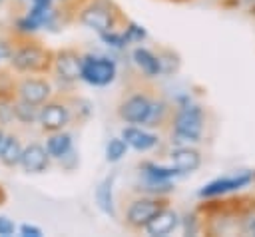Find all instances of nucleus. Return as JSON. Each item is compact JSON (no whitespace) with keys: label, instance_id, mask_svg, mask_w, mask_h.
<instances>
[{"label":"nucleus","instance_id":"1","mask_svg":"<svg viewBox=\"0 0 255 237\" xmlns=\"http://www.w3.org/2000/svg\"><path fill=\"white\" fill-rule=\"evenodd\" d=\"M157 92L159 90L151 84V80L143 76L137 80H129L124 86V92L120 94L116 102L118 119L124 123H131V125H143Z\"/></svg>","mask_w":255,"mask_h":237},{"label":"nucleus","instance_id":"2","mask_svg":"<svg viewBox=\"0 0 255 237\" xmlns=\"http://www.w3.org/2000/svg\"><path fill=\"white\" fill-rule=\"evenodd\" d=\"M163 131L167 133L171 145L201 143L203 133H205V110L197 102L173 108Z\"/></svg>","mask_w":255,"mask_h":237},{"label":"nucleus","instance_id":"3","mask_svg":"<svg viewBox=\"0 0 255 237\" xmlns=\"http://www.w3.org/2000/svg\"><path fill=\"white\" fill-rule=\"evenodd\" d=\"M52 56H54V50L46 48L34 36H16L14 34V48H12L8 66L16 74H46V76H50Z\"/></svg>","mask_w":255,"mask_h":237},{"label":"nucleus","instance_id":"4","mask_svg":"<svg viewBox=\"0 0 255 237\" xmlns=\"http://www.w3.org/2000/svg\"><path fill=\"white\" fill-rule=\"evenodd\" d=\"M72 22H78L96 34L106 30H122L128 16L114 0H84L72 14Z\"/></svg>","mask_w":255,"mask_h":237},{"label":"nucleus","instance_id":"5","mask_svg":"<svg viewBox=\"0 0 255 237\" xmlns=\"http://www.w3.org/2000/svg\"><path fill=\"white\" fill-rule=\"evenodd\" d=\"M169 205V195H147V193H133L124 203V227L131 233L143 231L149 219Z\"/></svg>","mask_w":255,"mask_h":237},{"label":"nucleus","instance_id":"6","mask_svg":"<svg viewBox=\"0 0 255 237\" xmlns=\"http://www.w3.org/2000/svg\"><path fill=\"white\" fill-rule=\"evenodd\" d=\"M42 133H52L60 129H68L72 125V106H70V90L54 92L38 112V121Z\"/></svg>","mask_w":255,"mask_h":237},{"label":"nucleus","instance_id":"7","mask_svg":"<svg viewBox=\"0 0 255 237\" xmlns=\"http://www.w3.org/2000/svg\"><path fill=\"white\" fill-rule=\"evenodd\" d=\"M118 76V64L110 56L100 54H82V68H80V80L94 88H106L110 86Z\"/></svg>","mask_w":255,"mask_h":237},{"label":"nucleus","instance_id":"8","mask_svg":"<svg viewBox=\"0 0 255 237\" xmlns=\"http://www.w3.org/2000/svg\"><path fill=\"white\" fill-rule=\"evenodd\" d=\"M56 92L52 80L46 74H16L14 80V98L42 106Z\"/></svg>","mask_w":255,"mask_h":237},{"label":"nucleus","instance_id":"9","mask_svg":"<svg viewBox=\"0 0 255 237\" xmlns=\"http://www.w3.org/2000/svg\"><path fill=\"white\" fill-rule=\"evenodd\" d=\"M80 68H82V52L78 48L54 50L50 76H54L62 86L70 88L76 82H80Z\"/></svg>","mask_w":255,"mask_h":237},{"label":"nucleus","instance_id":"10","mask_svg":"<svg viewBox=\"0 0 255 237\" xmlns=\"http://www.w3.org/2000/svg\"><path fill=\"white\" fill-rule=\"evenodd\" d=\"M255 181V171L251 169H241L233 175H223V177H217L209 183H205L199 191H197V197L199 199H217V197H225L229 193H235V191H241L245 187H249L251 183Z\"/></svg>","mask_w":255,"mask_h":237},{"label":"nucleus","instance_id":"11","mask_svg":"<svg viewBox=\"0 0 255 237\" xmlns=\"http://www.w3.org/2000/svg\"><path fill=\"white\" fill-rule=\"evenodd\" d=\"M52 165V157L46 151V145L42 141H28L22 147V155L18 161V167L28 173V175H38V173H46Z\"/></svg>","mask_w":255,"mask_h":237},{"label":"nucleus","instance_id":"12","mask_svg":"<svg viewBox=\"0 0 255 237\" xmlns=\"http://www.w3.org/2000/svg\"><path fill=\"white\" fill-rule=\"evenodd\" d=\"M169 161L181 175H189L201 167L203 155L195 145H173L169 151Z\"/></svg>","mask_w":255,"mask_h":237},{"label":"nucleus","instance_id":"13","mask_svg":"<svg viewBox=\"0 0 255 237\" xmlns=\"http://www.w3.org/2000/svg\"><path fill=\"white\" fill-rule=\"evenodd\" d=\"M179 221H181V215L175 209H171V205H167L149 219V223L143 227V231L149 237H167L179 227Z\"/></svg>","mask_w":255,"mask_h":237},{"label":"nucleus","instance_id":"14","mask_svg":"<svg viewBox=\"0 0 255 237\" xmlns=\"http://www.w3.org/2000/svg\"><path fill=\"white\" fill-rule=\"evenodd\" d=\"M120 137L128 143V147H131L135 151H149V149H153V147L159 145V135L143 129V125H131V123H128L126 127H122Z\"/></svg>","mask_w":255,"mask_h":237},{"label":"nucleus","instance_id":"15","mask_svg":"<svg viewBox=\"0 0 255 237\" xmlns=\"http://www.w3.org/2000/svg\"><path fill=\"white\" fill-rule=\"evenodd\" d=\"M131 60L137 66L139 74L147 80H155L161 76V66H159V58L153 50L145 48V46H135L131 50Z\"/></svg>","mask_w":255,"mask_h":237},{"label":"nucleus","instance_id":"16","mask_svg":"<svg viewBox=\"0 0 255 237\" xmlns=\"http://www.w3.org/2000/svg\"><path fill=\"white\" fill-rule=\"evenodd\" d=\"M173 112V104L157 92V96L153 98V104H151V110H149V116L143 123V127H149V129H163L169 121V116Z\"/></svg>","mask_w":255,"mask_h":237},{"label":"nucleus","instance_id":"17","mask_svg":"<svg viewBox=\"0 0 255 237\" xmlns=\"http://www.w3.org/2000/svg\"><path fill=\"white\" fill-rule=\"evenodd\" d=\"M114 183H116V173H110L96 187V203L100 211L110 217H118L116 203H114Z\"/></svg>","mask_w":255,"mask_h":237},{"label":"nucleus","instance_id":"18","mask_svg":"<svg viewBox=\"0 0 255 237\" xmlns=\"http://www.w3.org/2000/svg\"><path fill=\"white\" fill-rule=\"evenodd\" d=\"M46 151L50 153V157L54 161L62 159L66 153H70L74 149V139H72V133L66 131V129H60V131H52V133H46Z\"/></svg>","mask_w":255,"mask_h":237},{"label":"nucleus","instance_id":"19","mask_svg":"<svg viewBox=\"0 0 255 237\" xmlns=\"http://www.w3.org/2000/svg\"><path fill=\"white\" fill-rule=\"evenodd\" d=\"M137 169L141 179H147V181H173L175 177H181V173L173 165H161L155 161H141Z\"/></svg>","mask_w":255,"mask_h":237},{"label":"nucleus","instance_id":"20","mask_svg":"<svg viewBox=\"0 0 255 237\" xmlns=\"http://www.w3.org/2000/svg\"><path fill=\"white\" fill-rule=\"evenodd\" d=\"M22 147H24L22 137L18 133H14V131H8L6 141H4V145L0 149V163L4 167H8V169L18 167V161H20V155H22Z\"/></svg>","mask_w":255,"mask_h":237},{"label":"nucleus","instance_id":"21","mask_svg":"<svg viewBox=\"0 0 255 237\" xmlns=\"http://www.w3.org/2000/svg\"><path fill=\"white\" fill-rule=\"evenodd\" d=\"M38 112H40V106L14 98V123L22 127H32L38 121Z\"/></svg>","mask_w":255,"mask_h":237},{"label":"nucleus","instance_id":"22","mask_svg":"<svg viewBox=\"0 0 255 237\" xmlns=\"http://www.w3.org/2000/svg\"><path fill=\"white\" fill-rule=\"evenodd\" d=\"M70 106H72V125H82L86 123L92 114H94V106L88 98L76 96L70 92Z\"/></svg>","mask_w":255,"mask_h":237},{"label":"nucleus","instance_id":"23","mask_svg":"<svg viewBox=\"0 0 255 237\" xmlns=\"http://www.w3.org/2000/svg\"><path fill=\"white\" fill-rule=\"evenodd\" d=\"M157 58H159V66H161V76H171L179 70L181 66V60L177 56V52L169 50V48H159L157 52Z\"/></svg>","mask_w":255,"mask_h":237},{"label":"nucleus","instance_id":"24","mask_svg":"<svg viewBox=\"0 0 255 237\" xmlns=\"http://www.w3.org/2000/svg\"><path fill=\"white\" fill-rule=\"evenodd\" d=\"M128 143L118 135V137H112L108 143H106V161L108 163H118L120 159H124V155L128 153Z\"/></svg>","mask_w":255,"mask_h":237},{"label":"nucleus","instance_id":"25","mask_svg":"<svg viewBox=\"0 0 255 237\" xmlns=\"http://www.w3.org/2000/svg\"><path fill=\"white\" fill-rule=\"evenodd\" d=\"M122 32H124V36L128 38L129 44H141V42L147 40V30H145L141 24H137V22H133V20H129V18H128V22L124 24Z\"/></svg>","mask_w":255,"mask_h":237},{"label":"nucleus","instance_id":"26","mask_svg":"<svg viewBox=\"0 0 255 237\" xmlns=\"http://www.w3.org/2000/svg\"><path fill=\"white\" fill-rule=\"evenodd\" d=\"M98 36H100V40H102L108 48H112V50H124V48L129 46V42H128V38L124 36L122 30H106V32H100Z\"/></svg>","mask_w":255,"mask_h":237},{"label":"nucleus","instance_id":"27","mask_svg":"<svg viewBox=\"0 0 255 237\" xmlns=\"http://www.w3.org/2000/svg\"><path fill=\"white\" fill-rule=\"evenodd\" d=\"M40 30V26L28 16V14H22L14 20V26H12V32L16 36H34L36 32Z\"/></svg>","mask_w":255,"mask_h":237},{"label":"nucleus","instance_id":"28","mask_svg":"<svg viewBox=\"0 0 255 237\" xmlns=\"http://www.w3.org/2000/svg\"><path fill=\"white\" fill-rule=\"evenodd\" d=\"M179 225H181L183 235H197V233H201V219H199L197 211H191V213L183 215Z\"/></svg>","mask_w":255,"mask_h":237},{"label":"nucleus","instance_id":"29","mask_svg":"<svg viewBox=\"0 0 255 237\" xmlns=\"http://www.w3.org/2000/svg\"><path fill=\"white\" fill-rule=\"evenodd\" d=\"M58 163H60L64 169H68V171L76 169V167L80 165V157H78V151H76V149H72V151H70V153H66L62 159H58Z\"/></svg>","mask_w":255,"mask_h":237},{"label":"nucleus","instance_id":"30","mask_svg":"<svg viewBox=\"0 0 255 237\" xmlns=\"http://www.w3.org/2000/svg\"><path fill=\"white\" fill-rule=\"evenodd\" d=\"M18 235L20 237H42L44 231L38 227V225H30V223H22L18 227Z\"/></svg>","mask_w":255,"mask_h":237},{"label":"nucleus","instance_id":"31","mask_svg":"<svg viewBox=\"0 0 255 237\" xmlns=\"http://www.w3.org/2000/svg\"><path fill=\"white\" fill-rule=\"evenodd\" d=\"M16 233V225L6 215H0V237H12Z\"/></svg>","mask_w":255,"mask_h":237},{"label":"nucleus","instance_id":"32","mask_svg":"<svg viewBox=\"0 0 255 237\" xmlns=\"http://www.w3.org/2000/svg\"><path fill=\"white\" fill-rule=\"evenodd\" d=\"M54 2H58V8H60L62 12H66L68 18H70V22H72V14H74V10H76L84 0H54Z\"/></svg>","mask_w":255,"mask_h":237},{"label":"nucleus","instance_id":"33","mask_svg":"<svg viewBox=\"0 0 255 237\" xmlns=\"http://www.w3.org/2000/svg\"><path fill=\"white\" fill-rule=\"evenodd\" d=\"M32 4H36V6H52L54 0H32Z\"/></svg>","mask_w":255,"mask_h":237},{"label":"nucleus","instance_id":"34","mask_svg":"<svg viewBox=\"0 0 255 237\" xmlns=\"http://www.w3.org/2000/svg\"><path fill=\"white\" fill-rule=\"evenodd\" d=\"M6 135H8V129L6 127H0V149H2V145L6 141Z\"/></svg>","mask_w":255,"mask_h":237},{"label":"nucleus","instance_id":"35","mask_svg":"<svg viewBox=\"0 0 255 237\" xmlns=\"http://www.w3.org/2000/svg\"><path fill=\"white\" fill-rule=\"evenodd\" d=\"M4 2H6V0H0V4H4Z\"/></svg>","mask_w":255,"mask_h":237},{"label":"nucleus","instance_id":"36","mask_svg":"<svg viewBox=\"0 0 255 237\" xmlns=\"http://www.w3.org/2000/svg\"><path fill=\"white\" fill-rule=\"evenodd\" d=\"M16 2H26V0H16Z\"/></svg>","mask_w":255,"mask_h":237}]
</instances>
